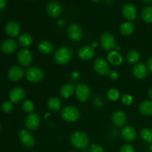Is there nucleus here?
Returning a JSON list of instances; mask_svg holds the SVG:
<instances>
[{"mask_svg":"<svg viewBox=\"0 0 152 152\" xmlns=\"http://www.w3.org/2000/svg\"><path fill=\"white\" fill-rule=\"evenodd\" d=\"M48 116H50V114H45V118H47V117H48Z\"/></svg>","mask_w":152,"mask_h":152,"instance_id":"obj_46","label":"nucleus"},{"mask_svg":"<svg viewBox=\"0 0 152 152\" xmlns=\"http://www.w3.org/2000/svg\"><path fill=\"white\" fill-rule=\"evenodd\" d=\"M74 91H75V88L74 87V86L71 84H65L61 87L59 94L62 97L67 99V98L71 97L74 94Z\"/></svg>","mask_w":152,"mask_h":152,"instance_id":"obj_26","label":"nucleus"},{"mask_svg":"<svg viewBox=\"0 0 152 152\" xmlns=\"http://www.w3.org/2000/svg\"><path fill=\"white\" fill-rule=\"evenodd\" d=\"M91 46L93 48H96L98 46V42L96 41H94L93 42L91 43Z\"/></svg>","mask_w":152,"mask_h":152,"instance_id":"obj_42","label":"nucleus"},{"mask_svg":"<svg viewBox=\"0 0 152 152\" xmlns=\"http://www.w3.org/2000/svg\"><path fill=\"white\" fill-rule=\"evenodd\" d=\"M83 152H88L87 150H86V148H84V149H83Z\"/></svg>","mask_w":152,"mask_h":152,"instance_id":"obj_48","label":"nucleus"},{"mask_svg":"<svg viewBox=\"0 0 152 152\" xmlns=\"http://www.w3.org/2000/svg\"><path fill=\"white\" fill-rule=\"evenodd\" d=\"M41 122L39 115L36 112H32L28 114L25 120V125L28 130L34 131L39 128Z\"/></svg>","mask_w":152,"mask_h":152,"instance_id":"obj_10","label":"nucleus"},{"mask_svg":"<svg viewBox=\"0 0 152 152\" xmlns=\"http://www.w3.org/2000/svg\"><path fill=\"white\" fill-rule=\"evenodd\" d=\"M94 50L91 46H83L78 51V56L82 60H90L94 56Z\"/></svg>","mask_w":152,"mask_h":152,"instance_id":"obj_18","label":"nucleus"},{"mask_svg":"<svg viewBox=\"0 0 152 152\" xmlns=\"http://www.w3.org/2000/svg\"><path fill=\"white\" fill-rule=\"evenodd\" d=\"M22 109L25 112L28 113V114H31L34 111V102L31 100L29 99H27L25 100L22 103Z\"/></svg>","mask_w":152,"mask_h":152,"instance_id":"obj_32","label":"nucleus"},{"mask_svg":"<svg viewBox=\"0 0 152 152\" xmlns=\"http://www.w3.org/2000/svg\"><path fill=\"white\" fill-rule=\"evenodd\" d=\"M76 96L80 102H85L88 100L91 96V89L88 86L84 83H80L77 85L75 88Z\"/></svg>","mask_w":152,"mask_h":152,"instance_id":"obj_5","label":"nucleus"},{"mask_svg":"<svg viewBox=\"0 0 152 152\" xmlns=\"http://www.w3.org/2000/svg\"><path fill=\"white\" fill-rule=\"evenodd\" d=\"M122 13L126 19L134 20L137 18V9L132 4H126L122 8Z\"/></svg>","mask_w":152,"mask_h":152,"instance_id":"obj_17","label":"nucleus"},{"mask_svg":"<svg viewBox=\"0 0 152 152\" xmlns=\"http://www.w3.org/2000/svg\"><path fill=\"white\" fill-rule=\"evenodd\" d=\"M141 139L148 143H152V130L150 129H143L141 130L140 133Z\"/></svg>","mask_w":152,"mask_h":152,"instance_id":"obj_31","label":"nucleus"},{"mask_svg":"<svg viewBox=\"0 0 152 152\" xmlns=\"http://www.w3.org/2000/svg\"><path fill=\"white\" fill-rule=\"evenodd\" d=\"M126 58L129 63H136L139 61L140 58V54L137 50H132L128 52L127 55H126Z\"/></svg>","mask_w":152,"mask_h":152,"instance_id":"obj_29","label":"nucleus"},{"mask_svg":"<svg viewBox=\"0 0 152 152\" xmlns=\"http://www.w3.org/2000/svg\"><path fill=\"white\" fill-rule=\"evenodd\" d=\"M108 97L111 101L118 100L119 97H120V91L114 88H110L108 91Z\"/></svg>","mask_w":152,"mask_h":152,"instance_id":"obj_33","label":"nucleus"},{"mask_svg":"<svg viewBox=\"0 0 152 152\" xmlns=\"http://www.w3.org/2000/svg\"><path fill=\"white\" fill-rule=\"evenodd\" d=\"M94 69L101 76L106 75L110 71L109 65L106 60L102 58H98L94 62Z\"/></svg>","mask_w":152,"mask_h":152,"instance_id":"obj_9","label":"nucleus"},{"mask_svg":"<svg viewBox=\"0 0 152 152\" xmlns=\"http://www.w3.org/2000/svg\"><path fill=\"white\" fill-rule=\"evenodd\" d=\"M144 1H145V2H146V3H151V2H152V0H143Z\"/></svg>","mask_w":152,"mask_h":152,"instance_id":"obj_44","label":"nucleus"},{"mask_svg":"<svg viewBox=\"0 0 152 152\" xmlns=\"http://www.w3.org/2000/svg\"><path fill=\"white\" fill-rule=\"evenodd\" d=\"M142 20L146 23L152 22V7H146L142 10L141 13Z\"/></svg>","mask_w":152,"mask_h":152,"instance_id":"obj_30","label":"nucleus"},{"mask_svg":"<svg viewBox=\"0 0 152 152\" xmlns=\"http://www.w3.org/2000/svg\"><path fill=\"white\" fill-rule=\"evenodd\" d=\"M71 143L75 148L79 149H84L88 145V136L83 132H75L71 136Z\"/></svg>","mask_w":152,"mask_h":152,"instance_id":"obj_1","label":"nucleus"},{"mask_svg":"<svg viewBox=\"0 0 152 152\" xmlns=\"http://www.w3.org/2000/svg\"><path fill=\"white\" fill-rule=\"evenodd\" d=\"M100 45L102 48L105 50H111L115 48V38L109 32H104L100 36Z\"/></svg>","mask_w":152,"mask_h":152,"instance_id":"obj_6","label":"nucleus"},{"mask_svg":"<svg viewBox=\"0 0 152 152\" xmlns=\"http://www.w3.org/2000/svg\"><path fill=\"white\" fill-rule=\"evenodd\" d=\"M108 76H109V78L111 79V80H117L119 77V74L115 70H112V71H109Z\"/></svg>","mask_w":152,"mask_h":152,"instance_id":"obj_38","label":"nucleus"},{"mask_svg":"<svg viewBox=\"0 0 152 152\" xmlns=\"http://www.w3.org/2000/svg\"><path fill=\"white\" fill-rule=\"evenodd\" d=\"M122 102H123V104L126 105H131L132 102H133V97H132V95L129 94H126L122 97Z\"/></svg>","mask_w":152,"mask_h":152,"instance_id":"obj_35","label":"nucleus"},{"mask_svg":"<svg viewBox=\"0 0 152 152\" xmlns=\"http://www.w3.org/2000/svg\"><path fill=\"white\" fill-rule=\"evenodd\" d=\"M1 49L5 54H11L17 49V43L12 39H7L1 43Z\"/></svg>","mask_w":152,"mask_h":152,"instance_id":"obj_16","label":"nucleus"},{"mask_svg":"<svg viewBox=\"0 0 152 152\" xmlns=\"http://www.w3.org/2000/svg\"><path fill=\"white\" fill-rule=\"evenodd\" d=\"M147 66H148V68L149 71H151L152 72V58L148 59V62H147Z\"/></svg>","mask_w":152,"mask_h":152,"instance_id":"obj_39","label":"nucleus"},{"mask_svg":"<svg viewBox=\"0 0 152 152\" xmlns=\"http://www.w3.org/2000/svg\"><path fill=\"white\" fill-rule=\"evenodd\" d=\"M68 37L74 41H80L83 37V31L77 24H72L68 28Z\"/></svg>","mask_w":152,"mask_h":152,"instance_id":"obj_11","label":"nucleus"},{"mask_svg":"<svg viewBox=\"0 0 152 152\" xmlns=\"http://www.w3.org/2000/svg\"><path fill=\"white\" fill-rule=\"evenodd\" d=\"M148 96H149L150 99H151V100H152V88H151L149 89V91H148Z\"/></svg>","mask_w":152,"mask_h":152,"instance_id":"obj_43","label":"nucleus"},{"mask_svg":"<svg viewBox=\"0 0 152 152\" xmlns=\"http://www.w3.org/2000/svg\"><path fill=\"white\" fill-rule=\"evenodd\" d=\"M93 1H94V2H98V1H99V0H92Z\"/></svg>","mask_w":152,"mask_h":152,"instance_id":"obj_47","label":"nucleus"},{"mask_svg":"<svg viewBox=\"0 0 152 152\" xmlns=\"http://www.w3.org/2000/svg\"><path fill=\"white\" fill-rule=\"evenodd\" d=\"M53 45L47 40H42L38 45L39 51L42 54H50L53 50Z\"/></svg>","mask_w":152,"mask_h":152,"instance_id":"obj_22","label":"nucleus"},{"mask_svg":"<svg viewBox=\"0 0 152 152\" xmlns=\"http://www.w3.org/2000/svg\"><path fill=\"white\" fill-rule=\"evenodd\" d=\"M135 25L132 22H126L122 24L120 28V32L123 36H129L134 31Z\"/></svg>","mask_w":152,"mask_h":152,"instance_id":"obj_24","label":"nucleus"},{"mask_svg":"<svg viewBox=\"0 0 152 152\" xmlns=\"http://www.w3.org/2000/svg\"><path fill=\"white\" fill-rule=\"evenodd\" d=\"M108 62L114 65H120L123 62V56L119 52L111 51L107 56Z\"/></svg>","mask_w":152,"mask_h":152,"instance_id":"obj_25","label":"nucleus"},{"mask_svg":"<svg viewBox=\"0 0 152 152\" xmlns=\"http://www.w3.org/2000/svg\"><path fill=\"white\" fill-rule=\"evenodd\" d=\"M1 109L4 113H10L13 109V102L11 101H4L1 104Z\"/></svg>","mask_w":152,"mask_h":152,"instance_id":"obj_34","label":"nucleus"},{"mask_svg":"<svg viewBox=\"0 0 152 152\" xmlns=\"http://www.w3.org/2000/svg\"><path fill=\"white\" fill-rule=\"evenodd\" d=\"M80 113L78 108L73 105H68L62 108L61 111V117L62 120L68 123H74L80 118Z\"/></svg>","mask_w":152,"mask_h":152,"instance_id":"obj_3","label":"nucleus"},{"mask_svg":"<svg viewBox=\"0 0 152 152\" xmlns=\"http://www.w3.org/2000/svg\"><path fill=\"white\" fill-rule=\"evenodd\" d=\"M72 152H78V151H72Z\"/></svg>","mask_w":152,"mask_h":152,"instance_id":"obj_49","label":"nucleus"},{"mask_svg":"<svg viewBox=\"0 0 152 152\" xmlns=\"http://www.w3.org/2000/svg\"><path fill=\"white\" fill-rule=\"evenodd\" d=\"M24 76V71L22 67L18 66H13L9 69L7 72V77L9 80L13 82H17L22 80Z\"/></svg>","mask_w":152,"mask_h":152,"instance_id":"obj_15","label":"nucleus"},{"mask_svg":"<svg viewBox=\"0 0 152 152\" xmlns=\"http://www.w3.org/2000/svg\"><path fill=\"white\" fill-rule=\"evenodd\" d=\"M120 152H134V148L129 144H125L121 146Z\"/></svg>","mask_w":152,"mask_h":152,"instance_id":"obj_37","label":"nucleus"},{"mask_svg":"<svg viewBox=\"0 0 152 152\" xmlns=\"http://www.w3.org/2000/svg\"><path fill=\"white\" fill-rule=\"evenodd\" d=\"M25 76L26 78L30 83H39L44 78V72L41 68L38 67L32 66L29 67L26 70L25 72Z\"/></svg>","mask_w":152,"mask_h":152,"instance_id":"obj_4","label":"nucleus"},{"mask_svg":"<svg viewBox=\"0 0 152 152\" xmlns=\"http://www.w3.org/2000/svg\"><path fill=\"white\" fill-rule=\"evenodd\" d=\"M6 34L10 37H16L20 33V26L16 21H9L4 27Z\"/></svg>","mask_w":152,"mask_h":152,"instance_id":"obj_14","label":"nucleus"},{"mask_svg":"<svg viewBox=\"0 0 152 152\" xmlns=\"http://www.w3.org/2000/svg\"><path fill=\"white\" fill-rule=\"evenodd\" d=\"M18 42L22 47H29L33 43V37L29 34H23L19 37Z\"/></svg>","mask_w":152,"mask_h":152,"instance_id":"obj_28","label":"nucleus"},{"mask_svg":"<svg viewBox=\"0 0 152 152\" xmlns=\"http://www.w3.org/2000/svg\"><path fill=\"white\" fill-rule=\"evenodd\" d=\"M121 135L127 142H133L137 137V132L132 126H126L122 129Z\"/></svg>","mask_w":152,"mask_h":152,"instance_id":"obj_20","label":"nucleus"},{"mask_svg":"<svg viewBox=\"0 0 152 152\" xmlns=\"http://www.w3.org/2000/svg\"><path fill=\"white\" fill-rule=\"evenodd\" d=\"M73 56L72 50L68 47H61L54 54V60L58 65H65L71 60Z\"/></svg>","mask_w":152,"mask_h":152,"instance_id":"obj_2","label":"nucleus"},{"mask_svg":"<svg viewBox=\"0 0 152 152\" xmlns=\"http://www.w3.org/2000/svg\"><path fill=\"white\" fill-rule=\"evenodd\" d=\"M0 129H1V126H0Z\"/></svg>","mask_w":152,"mask_h":152,"instance_id":"obj_50","label":"nucleus"},{"mask_svg":"<svg viewBox=\"0 0 152 152\" xmlns=\"http://www.w3.org/2000/svg\"><path fill=\"white\" fill-rule=\"evenodd\" d=\"M19 137L24 146L32 148L35 145V139L28 129H21L19 132Z\"/></svg>","mask_w":152,"mask_h":152,"instance_id":"obj_7","label":"nucleus"},{"mask_svg":"<svg viewBox=\"0 0 152 152\" xmlns=\"http://www.w3.org/2000/svg\"><path fill=\"white\" fill-rule=\"evenodd\" d=\"M89 152H105V150L100 145L92 144L89 148Z\"/></svg>","mask_w":152,"mask_h":152,"instance_id":"obj_36","label":"nucleus"},{"mask_svg":"<svg viewBox=\"0 0 152 152\" xmlns=\"http://www.w3.org/2000/svg\"><path fill=\"white\" fill-rule=\"evenodd\" d=\"M6 6V1L5 0H0V10L4 8Z\"/></svg>","mask_w":152,"mask_h":152,"instance_id":"obj_40","label":"nucleus"},{"mask_svg":"<svg viewBox=\"0 0 152 152\" xmlns=\"http://www.w3.org/2000/svg\"><path fill=\"white\" fill-rule=\"evenodd\" d=\"M149 150L152 152V144H151V145H150V146H149Z\"/></svg>","mask_w":152,"mask_h":152,"instance_id":"obj_45","label":"nucleus"},{"mask_svg":"<svg viewBox=\"0 0 152 152\" xmlns=\"http://www.w3.org/2000/svg\"><path fill=\"white\" fill-rule=\"evenodd\" d=\"M111 120L115 126L120 127V126H123L126 123L127 120V116L124 111L118 110V111H114L112 114Z\"/></svg>","mask_w":152,"mask_h":152,"instance_id":"obj_19","label":"nucleus"},{"mask_svg":"<svg viewBox=\"0 0 152 152\" xmlns=\"http://www.w3.org/2000/svg\"><path fill=\"white\" fill-rule=\"evenodd\" d=\"M17 60L23 67H28L33 62V55L28 49H22L17 53Z\"/></svg>","mask_w":152,"mask_h":152,"instance_id":"obj_8","label":"nucleus"},{"mask_svg":"<svg viewBox=\"0 0 152 152\" xmlns=\"http://www.w3.org/2000/svg\"><path fill=\"white\" fill-rule=\"evenodd\" d=\"M139 111L145 116L152 115V100L143 101L140 104Z\"/></svg>","mask_w":152,"mask_h":152,"instance_id":"obj_23","label":"nucleus"},{"mask_svg":"<svg viewBox=\"0 0 152 152\" xmlns=\"http://www.w3.org/2000/svg\"><path fill=\"white\" fill-rule=\"evenodd\" d=\"M48 108L53 112H57L61 107V102L57 97H50L47 102Z\"/></svg>","mask_w":152,"mask_h":152,"instance_id":"obj_27","label":"nucleus"},{"mask_svg":"<svg viewBox=\"0 0 152 152\" xmlns=\"http://www.w3.org/2000/svg\"><path fill=\"white\" fill-rule=\"evenodd\" d=\"M25 97V91L21 87H16L12 89L9 94V98L12 102L17 103L23 100Z\"/></svg>","mask_w":152,"mask_h":152,"instance_id":"obj_13","label":"nucleus"},{"mask_svg":"<svg viewBox=\"0 0 152 152\" xmlns=\"http://www.w3.org/2000/svg\"><path fill=\"white\" fill-rule=\"evenodd\" d=\"M133 72L134 76L136 77L137 79L139 80H142L146 77L147 74H148V69L145 64L143 63H137L134 66L133 68Z\"/></svg>","mask_w":152,"mask_h":152,"instance_id":"obj_21","label":"nucleus"},{"mask_svg":"<svg viewBox=\"0 0 152 152\" xmlns=\"http://www.w3.org/2000/svg\"><path fill=\"white\" fill-rule=\"evenodd\" d=\"M79 76H80V74H79V73L77 72V71H74V72H72V74H71V77L74 79H77L79 77Z\"/></svg>","mask_w":152,"mask_h":152,"instance_id":"obj_41","label":"nucleus"},{"mask_svg":"<svg viewBox=\"0 0 152 152\" xmlns=\"http://www.w3.org/2000/svg\"><path fill=\"white\" fill-rule=\"evenodd\" d=\"M47 13L50 17H59L62 11V7L59 2L56 1H51L48 2L46 7Z\"/></svg>","mask_w":152,"mask_h":152,"instance_id":"obj_12","label":"nucleus"}]
</instances>
